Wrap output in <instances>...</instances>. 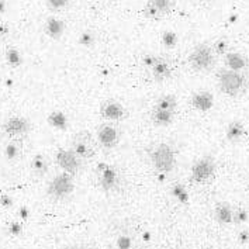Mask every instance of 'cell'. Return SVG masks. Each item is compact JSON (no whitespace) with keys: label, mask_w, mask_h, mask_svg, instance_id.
I'll return each mask as SVG.
<instances>
[{"label":"cell","mask_w":249,"mask_h":249,"mask_svg":"<svg viewBox=\"0 0 249 249\" xmlns=\"http://www.w3.org/2000/svg\"><path fill=\"white\" fill-rule=\"evenodd\" d=\"M217 82L220 90L230 97H239L248 92L249 75L244 72H235L231 69H220L217 72Z\"/></svg>","instance_id":"obj_1"},{"label":"cell","mask_w":249,"mask_h":249,"mask_svg":"<svg viewBox=\"0 0 249 249\" xmlns=\"http://www.w3.org/2000/svg\"><path fill=\"white\" fill-rule=\"evenodd\" d=\"M149 159L157 173H171L176 166V152L173 146L165 142L155 145L149 151Z\"/></svg>","instance_id":"obj_2"},{"label":"cell","mask_w":249,"mask_h":249,"mask_svg":"<svg viewBox=\"0 0 249 249\" xmlns=\"http://www.w3.org/2000/svg\"><path fill=\"white\" fill-rule=\"evenodd\" d=\"M73 190H75L73 176L66 172H61L56 176H53V180L48 183L47 195L48 197H51L53 201H61L71 196Z\"/></svg>","instance_id":"obj_3"},{"label":"cell","mask_w":249,"mask_h":249,"mask_svg":"<svg viewBox=\"0 0 249 249\" xmlns=\"http://www.w3.org/2000/svg\"><path fill=\"white\" fill-rule=\"evenodd\" d=\"M187 61L195 72H209L215 65V53L210 45L198 44L190 53Z\"/></svg>","instance_id":"obj_4"},{"label":"cell","mask_w":249,"mask_h":249,"mask_svg":"<svg viewBox=\"0 0 249 249\" xmlns=\"http://www.w3.org/2000/svg\"><path fill=\"white\" fill-rule=\"evenodd\" d=\"M215 160L214 158L204 155L198 158L196 162L192 165L190 169V179L195 183H207L209 180L213 179L215 175Z\"/></svg>","instance_id":"obj_5"},{"label":"cell","mask_w":249,"mask_h":249,"mask_svg":"<svg viewBox=\"0 0 249 249\" xmlns=\"http://www.w3.org/2000/svg\"><path fill=\"white\" fill-rule=\"evenodd\" d=\"M72 151L80 160L92 159L96 154V145L93 142L92 135L88 131L76 132L72 138Z\"/></svg>","instance_id":"obj_6"},{"label":"cell","mask_w":249,"mask_h":249,"mask_svg":"<svg viewBox=\"0 0 249 249\" xmlns=\"http://www.w3.org/2000/svg\"><path fill=\"white\" fill-rule=\"evenodd\" d=\"M96 173H97L99 186L103 192L110 193L117 189L120 178H118L117 169L114 166H111L110 163H106V162H100L96 166Z\"/></svg>","instance_id":"obj_7"},{"label":"cell","mask_w":249,"mask_h":249,"mask_svg":"<svg viewBox=\"0 0 249 249\" xmlns=\"http://www.w3.org/2000/svg\"><path fill=\"white\" fill-rule=\"evenodd\" d=\"M1 130L10 138H21L30 132L31 123L23 116H10L1 124Z\"/></svg>","instance_id":"obj_8"},{"label":"cell","mask_w":249,"mask_h":249,"mask_svg":"<svg viewBox=\"0 0 249 249\" xmlns=\"http://www.w3.org/2000/svg\"><path fill=\"white\" fill-rule=\"evenodd\" d=\"M55 162L62 171L72 176H75L80 169V159L75 155L72 149L59 148L55 154Z\"/></svg>","instance_id":"obj_9"},{"label":"cell","mask_w":249,"mask_h":249,"mask_svg":"<svg viewBox=\"0 0 249 249\" xmlns=\"http://www.w3.org/2000/svg\"><path fill=\"white\" fill-rule=\"evenodd\" d=\"M120 130L114 124L111 123H106L102 124L99 128H97V140H99V144L102 145L105 149H113L116 148L120 142Z\"/></svg>","instance_id":"obj_10"},{"label":"cell","mask_w":249,"mask_h":249,"mask_svg":"<svg viewBox=\"0 0 249 249\" xmlns=\"http://www.w3.org/2000/svg\"><path fill=\"white\" fill-rule=\"evenodd\" d=\"M100 116L108 121H121L127 117V110L117 100H106L100 106Z\"/></svg>","instance_id":"obj_11"},{"label":"cell","mask_w":249,"mask_h":249,"mask_svg":"<svg viewBox=\"0 0 249 249\" xmlns=\"http://www.w3.org/2000/svg\"><path fill=\"white\" fill-rule=\"evenodd\" d=\"M152 78L155 79L157 82H165L172 76L173 68H172L171 61H168L163 56H158L157 62L154 64V66L149 69Z\"/></svg>","instance_id":"obj_12"},{"label":"cell","mask_w":249,"mask_h":249,"mask_svg":"<svg viewBox=\"0 0 249 249\" xmlns=\"http://www.w3.org/2000/svg\"><path fill=\"white\" fill-rule=\"evenodd\" d=\"M224 64L227 69H231L235 72H244L249 66V61L244 53H227L224 55Z\"/></svg>","instance_id":"obj_13"},{"label":"cell","mask_w":249,"mask_h":249,"mask_svg":"<svg viewBox=\"0 0 249 249\" xmlns=\"http://www.w3.org/2000/svg\"><path fill=\"white\" fill-rule=\"evenodd\" d=\"M65 23L61 20V18H58V17H48L47 20H45V26H44V31H45V34L50 37V38L53 39H59L62 36H64V33H65Z\"/></svg>","instance_id":"obj_14"},{"label":"cell","mask_w":249,"mask_h":249,"mask_svg":"<svg viewBox=\"0 0 249 249\" xmlns=\"http://www.w3.org/2000/svg\"><path fill=\"white\" fill-rule=\"evenodd\" d=\"M214 218L221 225H228L234 221V210L228 203H217L214 207Z\"/></svg>","instance_id":"obj_15"},{"label":"cell","mask_w":249,"mask_h":249,"mask_svg":"<svg viewBox=\"0 0 249 249\" xmlns=\"http://www.w3.org/2000/svg\"><path fill=\"white\" fill-rule=\"evenodd\" d=\"M214 103L213 94L210 92H197L192 96L190 99V105L193 106L198 111H209Z\"/></svg>","instance_id":"obj_16"},{"label":"cell","mask_w":249,"mask_h":249,"mask_svg":"<svg viewBox=\"0 0 249 249\" xmlns=\"http://www.w3.org/2000/svg\"><path fill=\"white\" fill-rule=\"evenodd\" d=\"M245 135V127L241 121H231L228 125H227V130H225V138L227 141L235 144L239 142L242 140V137Z\"/></svg>","instance_id":"obj_17"},{"label":"cell","mask_w":249,"mask_h":249,"mask_svg":"<svg viewBox=\"0 0 249 249\" xmlns=\"http://www.w3.org/2000/svg\"><path fill=\"white\" fill-rule=\"evenodd\" d=\"M151 120H152V123L157 127H168V125H171L172 123H173V120H175V113L152 108V111H151Z\"/></svg>","instance_id":"obj_18"},{"label":"cell","mask_w":249,"mask_h":249,"mask_svg":"<svg viewBox=\"0 0 249 249\" xmlns=\"http://www.w3.org/2000/svg\"><path fill=\"white\" fill-rule=\"evenodd\" d=\"M154 108L158 110H163V111H169V113H175L178 110V100L173 94H165L160 96L157 100V103L154 106Z\"/></svg>","instance_id":"obj_19"},{"label":"cell","mask_w":249,"mask_h":249,"mask_svg":"<svg viewBox=\"0 0 249 249\" xmlns=\"http://www.w3.org/2000/svg\"><path fill=\"white\" fill-rule=\"evenodd\" d=\"M48 168H50V165H48V159H47L45 155L37 154V155L33 157V159H31V171L36 176H39V178L44 176L48 172Z\"/></svg>","instance_id":"obj_20"},{"label":"cell","mask_w":249,"mask_h":249,"mask_svg":"<svg viewBox=\"0 0 249 249\" xmlns=\"http://www.w3.org/2000/svg\"><path fill=\"white\" fill-rule=\"evenodd\" d=\"M4 58H6L7 65L10 66V68H13V69H17V68H20V66L23 65V55L14 47L7 48Z\"/></svg>","instance_id":"obj_21"},{"label":"cell","mask_w":249,"mask_h":249,"mask_svg":"<svg viewBox=\"0 0 249 249\" xmlns=\"http://www.w3.org/2000/svg\"><path fill=\"white\" fill-rule=\"evenodd\" d=\"M148 3L157 10L160 17H165L173 9V0H148Z\"/></svg>","instance_id":"obj_22"},{"label":"cell","mask_w":249,"mask_h":249,"mask_svg":"<svg viewBox=\"0 0 249 249\" xmlns=\"http://www.w3.org/2000/svg\"><path fill=\"white\" fill-rule=\"evenodd\" d=\"M48 124L53 127V128H58V130H65L66 125H68V117L62 111H53L50 116H48Z\"/></svg>","instance_id":"obj_23"},{"label":"cell","mask_w":249,"mask_h":249,"mask_svg":"<svg viewBox=\"0 0 249 249\" xmlns=\"http://www.w3.org/2000/svg\"><path fill=\"white\" fill-rule=\"evenodd\" d=\"M79 45L85 47V48H92L93 45L96 44V36L93 31H83L78 38Z\"/></svg>","instance_id":"obj_24"},{"label":"cell","mask_w":249,"mask_h":249,"mask_svg":"<svg viewBox=\"0 0 249 249\" xmlns=\"http://www.w3.org/2000/svg\"><path fill=\"white\" fill-rule=\"evenodd\" d=\"M4 155L7 158V160H16L17 158L20 157V146L17 142L12 141L10 144L6 145V149H4Z\"/></svg>","instance_id":"obj_25"},{"label":"cell","mask_w":249,"mask_h":249,"mask_svg":"<svg viewBox=\"0 0 249 249\" xmlns=\"http://www.w3.org/2000/svg\"><path fill=\"white\" fill-rule=\"evenodd\" d=\"M45 4L51 12H62L69 6V0H45Z\"/></svg>","instance_id":"obj_26"},{"label":"cell","mask_w":249,"mask_h":249,"mask_svg":"<svg viewBox=\"0 0 249 249\" xmlns=\"http://www.w3.org/2000/svg\"><path fill=\"white\" fill-rule=\"evenodd\" d=\"M178 34L173 33V31H165L162 34V44L166 47V48H175L176 44H178Z\"/></svg>","instance_id":"obj_27"},{"label":"cell","mask_w":249,"mask_h":249,"mask_svg":"<svg viewBox=\"0 0 249 249\" xmlns=\"http://www.w3.org/2000/svg\"><path fill=\"white\" fill-rule=\"evenodd\" d=\"M172 195L178 198V201H180V203H183V204H186V203L189 201V193L186 192V189H184L182 184H176V186H173V189H172Z\"/></svg>","instance_id":"obj_28"},{"label":"cell","mask_w":249,"mask_h":249,"mask_svg":"<svg viewBox=\"0 0 249 249\" xmlns=\"http://www.w3.org/2000/svg\"><path fill=\"white\" fill-rule=\"evenodd\" d=\"M116 245H117L118 249H132L134 248V241L130 235L121 234L116 241Z\"/></svg>","instance_id":"obj_29"},{"label":"cell","mask_w":249,"mask_h":249,"mask_svg":"<svg viewBox=\"0 0 249 249\" xmlns=\"http://www.w3.org/2000/svg\"><path fill=\"white\" fill-rule=\"evenodd\" d=\"M7 234L13 238H18L23 234V224L18 221H12L7 225Z\"/></svg>","instance_id":"obj_30"},{"label":"cell","mask_w":249,"mask_h":249,"mask_svg":"<svg viewBox=\"0 0 249 249\" xmlns=\"http://www.w3.org/2000/svg\"><path fill=\"white\" fill-rule=\"evenodd\" d=\"M249 218V213L247 210H244V209H238L236 211H234V224H238V225H241V224H245L248 221Z\"/></svg>","instance_id":"obj_31"},{"label":"cell","mask_w":249,"mask_h":249,"mask_svg":"<svg viewBox=\"0 0 249 249\" xmlns=\"http://www.w3.org/2000/svg\"><path fill=\"white\" fill-rule=\"evenodd\" d=\"M144 16L146 17V18H149V20H159V18H162L160 16H159V13H158L157 10L146 1V4H145L144 7Z\"/></svg>","instance_id":"obj_32"},{"label":"cell","mask_w":249,"mask_h":249,"mask_svg":"<svg viewBox=\"0 0 249 249\" xmlns=\"http://www.w3.org/2000/svg\"><path fill=\"white\" fill-rule=\"evenodd\" d=\"M227 48H228L227 41H225V39H218V41L214 44L213 51H214V53H217V55H225V53H227Z\"/></svg>","instance_id":"obj_33"},{"label":"cell","mask_w":249,"mask_h":249,"mask_svg":"<svg viewBox=\"0 0 249 249\" xmlns=\"http://www.w3.org/2000/svg\"><path fill=\"white\" fill-rule=\"evenodd\" d=\"M157 58H158V55H154V53H146V55H144V56L141 58L142 66L148 68V69H151V68L154 66V64L157 62Z\"/></svg>","instance_id":"obj_34"},{"label":"cell","mask_w":249,"mask_h":249,"mask_svg":"<svg viewBox=\"0 0 249 249\" xmlns=\"http://www.w3.org/2000/svg\"><path fill=\"white\" fill-rule=\"evenodd\" d=\"M13 197L9 196L7 193H3L0 195V206L4 207V209H10L13 206Z\"/></svg>","instance_id":"obj_35"},{"label":"cell","mask_w":249,"mask_h":249,"mask_svg":"<svg viewBox=\"0 0 249 249\" xmlns=\"http://www.w3.org/2000/svg\"><path fill=\"white\" fill-rule=\"evenodd\" d=\"M238 241H239L241 244H247V242H249L248 230H242V231H239V234H238Z\"/></svg>","instance_id":"obj_36"},{"label":"cell","mask_w":249,"mask_h":249,"mask_svg":"<svg viewBox=\"0 0 249 249\" xmlns=\"http://www.w3.org/2000/svg\"><path fill=\"white\" fill-rule=\"evenodd\" d=\"M9 34V27L6 26V24H3V23H0V39L3 38V37H6Z\"/></svg>","instance_id":"obj_37"},{"label":"cell","mask_w":249,"mask_h":249,"mask_svg":"<svg viewBox=\"0 0 249 249\" xmlns=\"http://www.w3.org/2000/svg\"><path fill=\"white\" fill-rule=\"evenodd\" d=\"M20 217H21L23 220H27V218L30 217V210L27 209L26 206H23V207L20 209Z\"/></svg>","instance_id":"obj_38"},{"label":"cell","mask_w":249,"mask_h":249,"mask_svg":"<svg viewBox=\"0 0 249 249\" xmlns=\"http://www.w3.org/2000/svg\"><path fill=\"white\" fill-rule=\"evenodd\" d=\"M6 9H7L6 1H4V0H0V14L4 13V12H6Z\"/></svg>","instance_id":"obj_39"},{"label":"cell","mask_w":249,"mask_h":249,"mask_svg":"<svg viewBox=\"0 0 249 249\" xmlns=\"http://www.w3.org/2000/svg\"><path fill=\"white\" fill-rule=\"evenodd\" d=\"M157 179L162 183V182H165V179H166V175L165 173H157Z\"/></svg>","instance_id":"obj_40"},{"label":"cell","mask_w":249,"mask_h":249,"mask_svg":"<svg viewBox=\"0 0 249 249\" xmlns=\"http://www.w3.org/2000/svg\"><path fill=\"white\" fill-rule=\"evenodd\" d=\"M65 249H85L82 245H69V247H66Z\"/></svg>","instance_id":"obj_41"},{"label":"cell","mask_w":249,"mask_h":249,"mask_svg":"<svg viewBox=\"0 0 249 249\" xmlns=\"http://www.w3.org/2000/svg\"><path fill=\"white\" fill-rule=\"evenodd\" d=\"M144 241H151V234L149 232H144Z\"/></svg>","instance_id":"obj_42"}]
</instances>
